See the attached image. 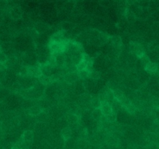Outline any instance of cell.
Listing matches in <instances>:
<instances>
[{"label":"cell","instance_id":"10","mask_svg":"<svg viewBox=\"0 0 159 149\" xmlns=\"http://www.w3.org/2000/svg\"><path fill=\"white\" fill-rule=\"evenodd\" d=\"M48 29H49V26L44 23H39L35 26V30L38 33H43V32H46Z\"/></svg>","mask_w":159,"mask_h":149},{"label":"cell","instance_id":"11","mask_svg":"<svg viewBox=\"0 0 159 149\" xmlns=\"http://www.w3.org/2000/svg\"><path fill=\"white\" fill-rule=\"evenodd\" d=\"M145 70H148V72L154 73L156 72L157 70H158V65L155 63H152V62H148L145 65Z\"/></svg>","mask_w":159,"mask_h":149},{"label":"cell","instance_id":"17","mask_svg":"<svg viewBox=\"0 0 159 149\" xmlns=\"http://www.w3.org/2000/svg\"><path fill=\"white\" fill-rule=\"evenodd\" d=\"M104 117H107V120H108L109 121H111V122L114 121L115 119H116V116H115L114 114H113L112 115H110V116H104Z\"/></svg>","mask_w":159,"mask_h":149},{"label":"cell","instance_id":"3","mask_svg":"<svg viewBox=\"0 0 159 149\" xmlns=\"http://www.w3.org/2000/svg\"><path fill=\"white\" fill-rule=\"evenodd\" d=\"M90 66L89 60L88 57H85V56H84V57H82L80 60H79V63L76 65V68L79 70V72L82 70H86L89 66Z\"/></svg>","mask_w":159,"mask_h":149},{"label":"cell","instance_id":"8","mask_svg":"<svg viewBox=\"0 0 159 149\" xmlns=\"http://www.w3.org/2000/svg\"><path fill=\"white\" fill-rule=\"evenodd\" d=\"M39 80L44 85H49L54 82V77H51V76H47L44 74H42L40 77H39Z\"/></svg>","mask_w":159,"mask_h":149},{"label":"cell","instance_id":"14","mask_svg":"<svg viewBox=\"0 0 159 149\" xmlns=\"http://www.w3.org/2000/svg\"><path fill=\"white\" fill-rule=\"evenodd\" d=\"M7 56L5 53H0V63L5 64L7 62Z\"/></svg>","mask_w":159,"mask_h":149},{"label":"cell","instance_id":"16","mask_svg":"<svg viewBox=\"0 0 159 149\" xmlns=\"http://www.w3.org/2000/svg\"><path fill=\"white\" fill-rule=\"evenodd\" d=\"M68 121H69L71 123H75V122L78 121V117H76L75 114H71L68 117Z\"/></svg>","mask_w":159,"mask_h":149},{"label":"cell","instance_id":"4","mask_svg":"<svg viewBox=\"0 0 159 149\" xmlns=\"http://www.w3.org/2000/svg\"><path fill=\"white\" fill-rule=\"evenodd\" d=\"M111 91L114 99H116V100H117L118 101L120 102L122 104H124L127 100V99L126 98L125 95H124V94L123 93V91H121L120 90L116 89V90H113V91Z\"/></svg>","mask_w":159,"mask_h":149},{"label":"cell","instance_id":"6","mask_svg":"<svg viewBox=\"0 0 159 149\" xmlns=\"http://www.w3.org/2000/svg\"><path fill=\"white\" fill-rule=\"evenodd\" d=\"M10 15L11 17L14 19H20L22 17V15H23V10L19 6H15V7H13L11 9Z\"/></svg>","mask_w":159,"mask_h":149},{"label":"cell","instance_id":"15","mask_svg":"<svg viewBox=\"0 0 159 149\" xmlns=\"http://www.w3.org/2000/svg\"><path fill=\"white\" fill-rule=\"evenodd\" d=\"M20 75L23 76V77H26L28 76V70L27 66H23L20 70Z\"/></svg>","mask_w":159,"mask_h":149},{"label":"cell","instance_id":"2","mask_svg":"<svg viewBox=\"0 0 159 149\" xmlns=\"http://www.w3.org/2000/svg\"><path fill=\"white\" fill-rule=\"evenodd\" d=\"M99 111L104 116H110L113 114V111L111 105L107 103V102L104 101H102V104H101L100 108H99Z\"/></svg>","mask_w":159,"mask_h":149},{"label":"cell","instance_id":"1","mask_svg":"<svg viewBox=\"0 0 159 149\" xmlns=\"http://www.w3.org/2000/svg\"><path fill=\"white\" fill-rule=\"evenodd\" d=\"M50 49H51L54 53L60 54L62 52L65 50L67 47V45L65 42H62V43H54V42L51 41L50 42Z\"/></svg>","mask_w":159,"mask_h":149},{"label":"cell","instance_id":"5","mask_svg":"<svg viewBox=\"0 0 159 149\" xmlns=\"http://www.w3.org/2000/svg\"><path fill=\"white\" fill-rule=\"evenodd\" d=\"M27 70L28 76H30V77H35L39 78L43 74L42 70H40L37 66H27Z\"/></svg>","mask_w":159,"mask_h":149},{"label":"cell","instance_id":"7","mask_svg":"<svg viewBox=\"0 0 159 149\" xmlns=\"http://www.w3.org/2000/svg\"><path fill=\"white\" fill-rule=\"evenodd\" d=\"M34 140V133L31 131H25L22 135V141L25 143H30Z\"/></svg>","mask_w":159,"mask_h":149},{"label":"cell","instance_id":"9","mask_svg":"<svg viewBox=\"0 0 159 149\" xmlns=\"http://www.w3.org/2000/svg\"><path fill=\"white\" fill-rule=\"evenodd\" d=\"M43 112V109L40 106H33L28 109V114L32 116H38Z\"/></svg>","mask_w":159,"mask_h":149},{"label":"cell","instance_id":"12","mask_svg":"<svg viewBox=\"0 0 159 149\" xmlns=\"http://www.w3.org/2000/svg\"><path fill=\"white\" fill-rule=\"evenodd\" d=\"M61 136L65 141H68L71 137V131L69 128H65L61 131Z\"/></svg>","mask_w":159,"mask_h":149},{"label":"cell","instance_id":"13","mask_svg":"<svg viewBox=\"0 0 159 149\" xmlns=\"http://www.w3.org/2000/svg\"><path fill=\"white\" fill-rule=\"evenodd\" d=\"M91 104L95 109L99 110L101 104H102V101H101L100 99H99V97H93L91 100Z\"/></svg>","mask_w":159,"mask_h":149}]
</instances>
